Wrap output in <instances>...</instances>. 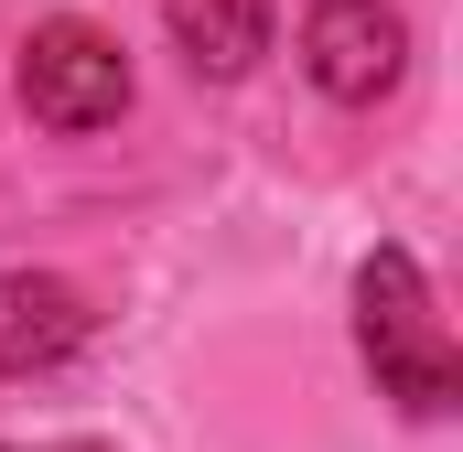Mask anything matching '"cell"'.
Listing matches in <instances>:
<instances>
[{
	"mask_svg": "<svg viewBox=\"0 0 463 452\" xmlns=\"http://www.w3.org/2000/svg\"><path fill=\"white\" fill-rule=\"evenodd\" d=\"M355 334H366V366H377V388L410 410V420H442L463 399V366L442 324H431V291H420V259L410 248H377L366 269H355Z\"/></svg>",
	"mask_w": 463,
	"mask_h": 452,
	"instance_id": "1",
	"label": "cell"
},
{
	"mask_svg": "<svg viewBox=\"0 0 463 452\" xmlns=\"http://www.w3.org/2000/svg\"><path fill=\"white\" fill-rule=\"evenodd\" d=\"M76 452H87V442H76Z\"/></svg>",
	"mask_w": 463,
	"mask_h": 452,
	"instance_id": "6",
	"label": "cell"
},
{
	"mask_svg": "<svg viewBox=\"0 0 463 452\" xmlns=\"http://www.w3.org/2000/svg\"><path fill=\"white\" fill-rule=\"evenodd\" d=\"M162 22H173V43H184V65L194 76H248L259 54H269V0H162Z\"/></svg>",
	"mask_w": 463,
	"mask_h": 452,
	"instance_id": "5",
	"label": "cell"
},
{
	"mask_svg": "<svg viewBox=\"0 0 463 452\" xmlns=\"http://www.w3.org/2000/svg\"><path fill=\"white\" fill-rule=\"evenodd\" d=\"M11 87H22V108L43 118V129L87 140V129H118V108H129V54L98 22H33Z\"/></svg>",
	"mask_w": 463,
	"mask_h": 452,
	"instance_id": "2",
	"label": "cell"
},
{
	"mask_svg": "<svg viewBox=\"0 0 463 452\" xmlns=\"http://www.w3.org/2000/svg\"><path fill=\"white\" fill-rule=\"evenodd\" d=\"M87 344V291L54 269H0V377H43Z\"/></svg>",
	"mask_w": 463,
	"mask_h": 452,
	"instance_id": "4",
	"label": "cell"
},
{
	"mask_svg": "<svg viewBox=\"0 0 463 452\" xmlns=\"http://www.w3.org/2000/svg\"><path fill=\"white\" fill-rule=\"evenodd\" d=\"M399 54H410V33H399V11L388 0H313L302 11V65H313V87L324 98H388L399 87Z\"/></svg>",
	"mask_w": 463,
	"mask_h": 452,
	"instance_id": "3",
	"label": "cell"
}]
</instances>
